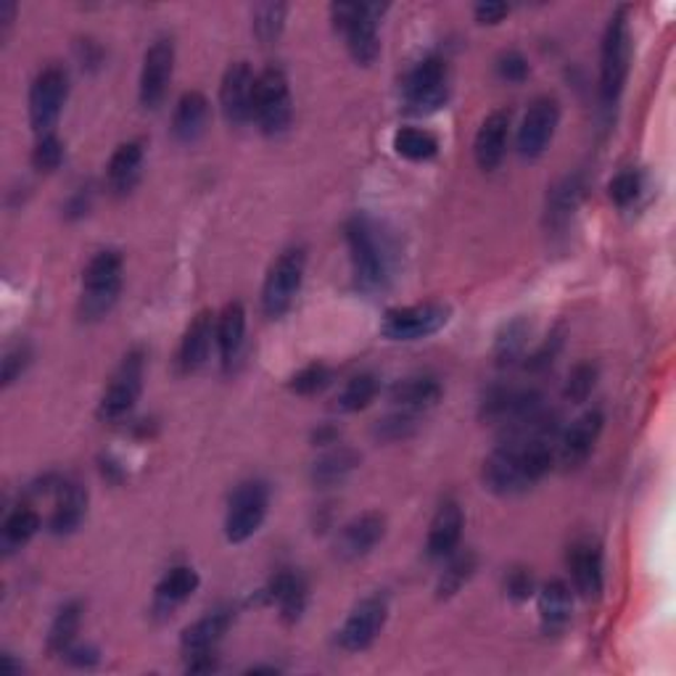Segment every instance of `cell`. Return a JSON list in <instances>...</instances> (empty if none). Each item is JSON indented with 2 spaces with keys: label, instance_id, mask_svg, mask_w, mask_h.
<instances>
[{
  "label": "cell",
  "instance_id": "cell-1",
  "mask_svg": "<svg viewBox=\"0 0 676 676\" xmlns=\"http://www.w3.org/2000/svg\"><path fill=\"white\" fill-rule=\"evenodd\" d=\"M553 436H511L484 460V486L500 497L524 494L539 484L553 468Z\"/></svg>",
  "mask_w": 676,
  "mask_h": 676
},
{
  "label": "cell",
  "instance_id": "cell-2",
  "mask_svg": "<svg viewBox=\"0 0 676 676\" xmlns=\"http://www.w3.org/2000/svg\"><path fill=\"white\" fill-rule=\"evenodd\" d=\"M344 233L357 289L367 291V294L386 289L389 278H392V249H389V241L379 222L367 218V214H354L346 222Z\"/></svg>",
  "mask_w": 676,
  "mask_h": 676
},
{
  "label": "cell",
  "instance_id": "cell-3",
  "mask_svg": "<svg viewBox=\"0 0 676 676\" xmlns=\"http://www.w3.org/2000/svg\"><path fill=\"white\" fill-rule=\"evenodd\" d=\"M386 6L379 3H336L331 6L333 27L344 34L350 56L360 67H371L381 56V17Z\"/></svg>",
  "mask_w": 676,
  "mask_h": 676
},
{
  "label": "cell",
  "instance_id": "cell-4",
  "mask_svg": "<svg viewBox=\"0 0 676 676\" xmlns=\"http://www.w3.org/2000/svg\"><path fill=\"white\" fill-rule=\"evenodd\" d=\"M632 61V30L629 9H618L611 17L603 34L601 48V99L605 107H613L622 99L626 77H629Z\"/></svg>",
  "mask_w": 676,
  "mask_h": 676
},
{
  "label": "cell",
  "instance_id": "cell-5",
  "mask_svg": "<svg viewBox=\"0 0 676 676\" xmlns=\"http://www.w3.org/2000/svg\"><path fill=\"white\" fill-rule=\"evenodd\" d=\"M122 270H124V260L120 251L114 249L99 251V254L88 262L85 273H82V299H80L82 317L99 320L103 315H109L111 306H114L117 299H120Z\"/></svg>",
  "mask_w": 676,
  "mask_h": 676
},
{
  "label": "cell",
  "instance_id": "cell-6",
  "mask_svg": "<svg viewBox=\"0 0 676 676\" xmlns=\"http://www.w3.org/2000/svg\"><path fill=\"white\" fill-rule=\"evenodd\" d=\"M404 109L415 117L434 114L450 101V67L442 56H428L413 72L404 77L402 85Z\"/></svg>",
  "mask_w": 676,
  "mask_h": 676
},
{
  "label": "cell",
  "instance_id": "cell-7",
  "mask_svg": "<svg viewBox=\"0 0 676 676\" xmlns=\"http://www.w3.org/2000/svg\"><path fill=\"white\" fill-rule=\"evenodd\" d=\"M306 270V251L302 246H291L278 254V260L270 264L268 278L262 285V310L268 317H283L296 302L299 289H302Z\"/></svg>",
  "mask_w": 676,
  "mask_h": 676
},
{
  "label": "cell",
  "instance_id": "cell-8",
  "mask_svg": "<svg viewBox=\"0 0 676 676\" xmlns=\"http://www.w3.org/2000/svg\"><path fill=\"white\" fill-rule=\"evenodd\" d=\"M291 117H294V107H291V90L285 72L278 67H268L256 74L251 120L260 124L264 135H281V132L289 130Z\"/></svg>",
  "mask_w": 676,
  "mask_h": 676
},
{
  "label": "cell",
  "instance_id": "cell-9",
  "mask_svg": "<svg viewBox=\"0 0 676 676\" xmlns=\"http://www.w3.org/2000/svg\"><path fill=\"white\" fill-rule=\"evenodd\" d=\"M270 511V490L260 478H249L230 494L225 515V539L241 545L260 532Z\"/></svg>",
  "mask_w": 676,
  "mask_h": 676
},
{
  "label": "cell",
  "instance_id": "cell-10",
  "mask_svg": "<svg viewBox=\"0 0 676 676\" xmlns=\"http://www.w3.org/2000/svg\"><path fill=\"white\" fill-rule=\"evenodd\" d=\"M145 379V354L141 350H132L124 354L114 375H111L107 392L99 402V417L103 423H117L128 417L143 394Z\"/></svg>",
  "mask_w": 676,
  "mask_h": 676
},
{
  "label": "cell",
  "instance_id": "cell-11",
  "mask_svg": "<svg viewBox=\"0 0 676 676\" xmlns=\"http://www.w3.org/2000/svg\"><path fill=\"white\" fill-rule=\"evenodd\" d=\"M69 95V74L64 67L40 69L30 85V124L34 135H51Z\"/></svg>",
  "mask_w": 676,
  "mask_h": 676
},
{
  "label": "cell",
  "instance_id": "cell-12",
  "mask_svg": "<svg viewBox=\"0 0 676 676\" xmlns=\"http://www.w3.org/2000/svg\"><path fill=\"white\" fill-rule=\"evenodd\" d=\"M452 310L442 302H426L415 306H396L383 315L381 333L389 341H421L434 336L450 323Z\"/></svg>",
  "mask_w": 676,
  "mask_h": 676
},
{
  "label": "cell",
  "instance_id": "cell-13",
  "mask_svg": "<svg viewBox=\"0 0 676 676\" xmlns=\"http://www.w3.org/2000/svg\"><path fill=\"white\" fill-rule=\"evenodd\" d=\"M386 618H389L386 597L371 595V597H365V601H360L352 608L350 616H346L344 626H341V632H339L341 647L350 653L367 650V647L379 639L383 626H386Z\"/></svg>",
  "mask_w": 676,
  "mask_h": 676
},
{
  "label": "cell",
  "instance_id": "cell-14",
  "mask_svg": "<svg viewBox=\"0 0 676 676\" xmlns=\"http://www.w3.org/2000/svg\"><path fill=\"white\" fill-rule=\"evenodd\" d=\"M172 72H175V43L170 38L153 40L143 56L141 88H138V99H141L143 109H157L164 101Z\"/></svg>",
  "mask_w": 676,
  "mask_h": 676
},
{
  "label": "cell",
  "instance_id": "cell-15",
  "mask_svg": "<svg viewBox=\"0 0 676 676\" xmlns=\"http://www.w3.org/2000/svg\"><path fill=\"white\" fill-rule=\"evenodd\" d=\"M557 124H561V103L553 95H539L528 107L518 128V153L524 159H539L553 143Z\"/></svg>",
  "mask_w": 676,
  "mask_h": 676
},
{
  "label": "cell",
  "instance_id": "cell-16",
  "mask_svg": "<svg viewBox=\"0 0 676 676\" xmlns=\"http://www.w3.org/2000/svg\"><path fill=\"white\" fill-rule=\"evenodd\" d=\"M254 82L256 74L249 67V61H233L222 74L220 85V109L228 124L241 128L251 120V107H254Z\"/></svg>",
  "mask_w": 676,
  "mask_h": 676
},
{
  "label": "cell",
  "instance_id": "cell-17",
  "mask_svg": "<svg viewBox=\"0 0 676 676\" xmlns=\"http://www.w3.org/2000/svg\"><path fill=\"white\" fill-rule=\"evenodd\" d=\"M568 571L574 576V587L584 601H597L605 587L603 547L595 539H576L568 549Z\"/></svg>",
  "mask_w": 676,
  "mask_h": 676
},
{
  "label": "cell",
  "instance_id": "cell-18",
  "mask_svg": "<svg viewBox=\"0 0 676 676\" xmlns=\"http://www.w3.org/2000/svg\"><path fill=\"white\" fill-rule=\"evenodd\" d=\"M603 423L605 417L601 410H589V413L576 417V421L563 431V436L557 438V460H561V465L578 468L582 463H587L597 438L603 434Z\"/></svg>",
  "mask_w": 676,
  "mask_h": 676
},
{
  "label": "cell",
  "instance_id": "cell-19",
  "mask_svg": "<svg viewBox=\"0 0 676 676\" xmlns=\"http://www.w3.org/2000/svg\"><path fill=\"white\" fill-rule=\"evenodd\" d=\"M383 536H386V518L381 513H362L341 528L336 553L344 561H360L381 545Z\"/></svg>",
  "mask_w": 676,
  "mask_h": 676
},
{
  "label": "cell",
  "instance_id": "cell-20",
  "mask_svg": "<svg viewBox=\"0 0 676 676\" xmlns=\"http://www.w3.org/2000/svg\"><path fill=\"white\" fill-rule=\"evenodd\" d=\"M507 138H511V111L497 109L481 122V128L476 132V141H473V157H476V164L484 172L497 170L505 159L507 151Z\"/></svg>",
  "mask_w": 676,
  "mask_h": 676
},
{
  "label": "cell",
  "instance_id": "cell-21",
  "mask_svg": "<svg viewBox=\"0 0 676 676\" xmlns=\"http://www.w3.org/2000/svg\"><path fill=\"white\" fill-rule=\"evenodd\" d=\"M463 528H465V513L460 507L457 500H444L438 505V511L431 521L428 528V539H426V553L434 561H444L455 553L460 539H463Z\"/></svg>",
  "mask_w": 676,
  "mask_h": 676
},
{
  "label": "cell",
  "instance_id": "cell-22",
  "mask_svg": "<svg viewBox=\"0 0 676 676\" xmlns=\"http://www.w3.org/2000/svg\"><path fill=\"white\" fill-rule=\"evenodd\" d=\"M88 513V490L74 478H61L56 486V505L48 528L56 536H67L80 528Z\"/></svg>",
  "mask_w": 676,
  "mask_h": 676
},
{
  "label": "cell",
  "instance_id": "cell-23",
  "mask_svg": "<svg viewBox=\"0 0 676 676\" xmlns=\"http://www.w3.org/2000/svg\"><path fill=\"white\" fill-rule=\"evenodd\" d=\"M214 325H218V317L212 312L204 310L199 312L196 317L191 320V325L185 327V336L180 341V352H178V367L180 373H196L199 367L206 365L209 352H212V341L214 339Z\"/></svg>",
  "mask_w": 676,
  "mask_h": 676
},
{
  "label": "cell",
  "instance_id": "cell-24",
  "mask_svg": "<svg viewBox=\"0 0 676 676\" xmlns=\"http://www.w3.org/2000/svg\"><path fill=\"white\" fill-rule=\"evenodd\" d=\"M235 611L233 608H214L206 616H201L199 622L185 626L183 637H180V647L185 655H199V653H214V647L222 637H225L230 626H233Z\"/></svg>",
  "mask_w": 676,
  "mask_h": 676
},
{
  "label": "cell",
  "instance_id": "cell-25",
  "mask_svg": "<svg viewBox=\"0 0 676 676\" xmlns=\"http://www.w3.org/2000/svg\"><path fill=\"white\" fill-rule=\"evenodd\" d=\"M264 601L275 603L285 624H296L306 608V582L302 574L285 568L273 576L270 587L264 589Z\"/></svg>",
  "mask_w": 676,
  "mask_h": 676
},
{
  "label": "cell",
  "instance_id": "cell-26",
  "mask_svg": "<svg viewBox=\"0 0 676 676\" xmlns=\"http://www.w3.org/2000/svg\"><path fill=\"white\" fill-rule=\"evenodd\" d=\"M209 124V101L199 90H188L180 95L175 114H172V135L180 143H196L206 132Z\"/></svg>",
  "mask_w": 676,
  "mask_h": 676
},
{
  "label": "cell",
  "instance_id": "cell-27",
  "mask_svg": "<svg viewBox=\"0 0 676 676\" xmlns=\"http://www.w3.org/2000/svg\"><path fill=\"white\" fill-rule=\"evenodd\" d=\"M243 336H246V310H243L241 302H230L220 312L218 325H214V339H218L220 360L225 371H230L233 362L239 360Z\"/></svg>",
  "mask_w": 676,
  "mask_h": 676
},
{
  "label": "cell",
  "instance_id": "cell-28",
  "mask_svg": "<svg viewBox=\"0 0 676 676\" xmlns=\"http://www.w3.org/2000/svg\"><path fill=\"white\" fill-rule=\"evenodd\" d=\"M444 389L438 379L434 375H410V379L396 381L392 386V402L400 410H407V413H421V410H428L438 404L442 400Z\"/></svg>",
  "mask_w": 676,
  "mask_h": 676
},
{
  "label": "cell",
  "instance_id": "cell-29",
  "mask_svg": "<svg viewBox=\"0 0 676 676\" xmlns=\"http://www.w3.org/2000/svg\"><path fill=\"white\" fill-rule=\"evenodd\" d=\"M571 613H574V595L566 582L555 578L539 589V622L545 634H561L566 629Z\"/></svg>",
  "mask_w": 676,
  "mask_h": 676
},
{
  "label": "cell",
  "instance_id": "cell-30",
  "mask_svg": "<svg viewBox=\"0 0 676 676\" xmlns=\"http://www.w3.org/2000/svg\"><path fill=\"white\" fill-rule=\"evenodd\" d=\"M141 170H143V145L138 141L117 145V151L111 153L107 167L109 188L117 193V196H124V193H130L132 188L138 185Z\"/></svg>",
  "mask_w": 676,
  "mask_h": 676
},
{
  "label": "cell",
  "instance_id": "cell-31",
  "mask_svg": "<svg viewBox=\"0 0 676 676\" xmlns=\"http://www.w3.org/2000/svg\"><path fill=\"white\" fill-rule=\"evenodd\" d=\"M360 455L350 447H333L325 450L310 468L312 484L320 486V490H327V486H339L344 484L346 478L357 471Z\"/></svg>",
  "mask_w": 676,
  "mask_h": 676
},
{
  "label": "cell",
  "instance_id": "cell-32",
  "mask_svg": "<svg viewBox=\"0 0 676 676\" xmlns=\"http://www.w3.org/2000/svg\"><path fill=\"white\" fill-rule=\"evenodd\" d=\"M201 578L196 571L191 566H175L170 568L162 576V582L157 584V592H153V601H157V608L170 613L175 611L180 603H185L188 597L196 595Z\"/></svg>",
  "mask_w": 676,
  "mask_h": 676
},
{
  "label": "cell",
  "instance_id": "cell-33",
  "mask_svg": "<svg viewBox=\"0 0 676 676\" xmlns=\"http://www.w3.org/2000/svg\"><path fill=\"white\" fill-rule=\"evenodd\" d=\"M40 532V515L32 507L19 505L17 511L9 513L3 524V534H0V547L3 555H13L17 549L30 545V539Z\"/></svg>",
  "mask_w": 676,
  "mask_h": 676
},
{
  "label": "cell",
  "instance_id": "cell-34",
  "mask_svg": "<svg viewBox=\"0 0 676 676\" xmlns=\"http://www.w3.org/2000/svg\"><path fill=\"white\" fill-rule=\"evenodd\" d=\"M80 624H82L80 603H67L64 608H59V613H56V618L51 622V629H48V653L64 655L69 647L74 645Z\"/></svg>",
  "mask_w": 676,
  "mask_h": 676
},
{
  "label": "cell",
  "instance_id": "cell-35",
  "mask_svg": "<svg viewBox=\"0 0 676 676\" xmlns=\"http://www.w3.org/2000/svg\"><path fill=\"white\" fill-rule=\"evenodd\" d=\"M379 392H381V383L373 373L354 375V379L346 381V386L339 392L336 410L339 413H360V410L371 407Z\"/></svg>",
  "mask_w": 676,
  "mask_h": 676
},
{
  "label": "cell",
  "instance_id": "cell-36",
  "mask_svg": "<svg viewBox=\"0 0 676 676\" xmlns=\"http://www.w3.org/2000/svg\"><path fill=\"white\" fill-rule=\"evenodd\" d=\"M394 149L407 162H431L438 153V141L428 130L402 128L394 135Z\"/></svg>",
  "mask_w": 676,
  "mask_h": 676
},
{
  "label": "cell",
  "instance_id": "cell-37",
  "mask_svg": "<svg viewBox=\"0 0 676 676\" xmlns=\"http://www.w3.org/2000/svg\"><path fill=\"white\" fill-rule=\"evenodd\" d=\"M285 13H289V6L285 3L256 6L254 13H251V30H254L256 40H260L262 46H273L275 40L281 38L285 27Z\"/></svg>",
  "mask_w": 676,
  "mask_h": 676
},
{
  "label": "cell",
  "instance_id": "cell-38",
  "mask_svg": "<svg viewBox=\"0 0 676 676\" xmlns=\"http://www.w3.org/2000/svg\"><path fill=\"white\" fill-rule=\"evenodd\" d=\"M473 571H476V555H473L471 549L460 555L452 553L447 568H444V574L438 576V587H436L438 597L457 595V592L463 589V584L473 576Z\"/></svg>",
  "mask_w": 676,
  "mask_h": 676
},
{
  "label": "cell",
  "instance_id": "cell-39",
  "mask_svg": "<svg viewBox=\"0 0 676 676\" xmlns=\"http://www.w3.org/2000/svg\"><path fill=\"white\" fill-rule=\"evenodd\" d=\"M333 381V371L323 362H312V365H306L299 371L294 379L289 381V389L299 396H315L320 392H325L327 386H331Z\"/></svg>",
  "mask_w": 676,
  "mask_h": 676
},
{
  "label": "cell",
  "instance_id": "cell-40",
  "mask_svg": "<svg viewBox=\"0 0 676 676\" xmlns=\"http://www.w3.org/2000/svg\"><path fill=\"white\" fill-rule=\"evenodd\" d=\"M526 336H528V327L524 320H515V323H511L505 327V331L500 333L497 339V357L502 365H511V362H515L524 354L526 350Z\"/></svg>",
  "mask_w": 676,
  "mask_h": 676
},
{
  "label": "cell",
  "instance_id": "cell-41",
  "mask_svg": "<svg viewBox=\"0 0 676 676\" xmlns=\"http://www.w3.org/2000/svg\"><path fill=\"white\" fill-rule=\"evenodd\" d=\"M64 162V143L56 138V132L51 135H40L38 143L32 149V167L38 172H56Z\"/></svg>",
  "mask_w": 676,
  "mask_h": 676
},
{
  "label": "cell",
  "instance_id": "cell-42",
  "mask_svg": "<svg viewBox=\"0 0 676 676\" xmlns=\"http://www.w3.org/2000/svg\"><path fill=\"white\" fill-rule=\"evenodd\" d=\"M417 426V413H407V410H400V413L386 415L383 421L375 423V436L381 442H400V438H407L413 434Z\"/></svg>",
  "mask_w": 676,
  "mask_h": 676
},
{
  "label": "cell",
  "instance_id": "cell-43",
  "mask_svg": "<svg viewBox=\"0 0 676 676\" xmlns=\"http://www.w3.org/2000/svg\"><path fill=\"white\" fill-rule=\"evenodd\" d=\"M584 185L578 178H566L561 185L555 188L553 196H549V212H553V218H568L571 212L578 206V201H582Z\"/></svg>",
  "mask_w": 676,
  "mask_h": 676
},
{
  "label": "cell",
  "instance_id": "cell-44",
  "mask_svg": "<svg viewBox=\"0 0 676 676\" xmlns=\"http://www.w3.org/2000/svg\"><path fill=\"white\" fill-rule=\"evenodd\" d=\"M643 191V175L637 170H624L608 183V196L616 206H629Z\"/></svg>",
  "mask_w": 676,
  "mask_h": 676
},
{
  "label": "cell",
  "instance_id": "cell-45",
  "mask_svg": "<svg viewBox=\"0 0 676 676\" xmlns=\"http://www.w3.org/2000/svg\"><path fill=\"white\" fill-rule=\"evenodd\" d=\"M595 383H597V367L592 365V362H578L574 371L568 373L566 396L571 402H587Z\"/></svg>",
  "mask_w": 676,
  "mask_h": 676
},
{
  "label": "cell",
  "instance_id": "cell-46",
  "mask_svg": "<svg viewBox=\"0 0 676 676\" xmlns=\"http://www.w3.org/2000/svg\"><path fill=\"white\" fill-rule=\"evenodd\" d=\"M528 72H532V67H528L526 56L518 51H505L497 59V74L500 80L513 82V85H521V82L526 80Z\"/></svg>",
  "mask_w": 676,
  "mask_h": 676
},
{
  "label": "cell",
  "instance_id": "cell-47",
  "mask_svg": "<svg viewBox=\"0 0 676 676\" xmlns=\"http://www.w3.org/2000/svg\"><path fill=\"white\" fill-rule=\"evenodd\" d=\"M30 360H32L30 346H27V344L11 346V350L6 352V357H3V386H11V383L27 371Z\"/></svg>",
  "mask_w": 676,
  "mask_h": 676
},
{
  "label": "cell",
  "instance_id": "cell-48",
  "mask_svg": "<svg viewBox=\"0 0 676 676\" xmlns=\"http://www.w3.org/2000/svg\"><path fill=\"white\" fill-rule=\"evenodd\" d=\"M505 589H507V597H513V601H518V603L528 601V597L534 595V576H532V571L513 568L511 574H507Z\"/></svg>",
  "mask_w": 676,
  "mask_h": 676
},
{
  "label": "cell",
  "instance_id": "cell-49",
  "mask_svg": "<svg viewBox=\"0 0 676 676\" xmlns=\"http://www.w3.org/2000/svg\"><path fill=\"white\" fill-rule=\"evenodd\" d=\"M473 13H476L478 24H500L502 19L511 13V6H505V3H478L476 9H473Z\"/></svg>",
  "mask_w": 676,
  "mask_h": 676
},
{
  "label": "cell",
  "instance_id": "cell-50",
  "mask_svg": "<svg viewBox=\"0 0 676 676\" xmlns=\"http://www.w3.org/2000/svg\"><path fill=\"white\" fill-rule=\"evenodd\" d=\"M64 658H67L72 666H80V668L85 666V668H90V666L99 664V650H95V647H90V645L69 647V650L64 653Z\"/></svg>",
  "mask_w": 676,
  "mask_h": 676
},
{
  "label": "cell",
  "instance_id": "cell-51",
  "mask_svg": "<svg viewBox=\"0 0 676 676\" xmlns=\"http://www.w3.org/2000/svg\"><path fill=\"white\" fill-rule=\"evenodd\" d=\"M88 209H90V193H85V188H80V191L72 196V201L67 204V214L69 218H82Z\"/></svg>",
  "mask_w": 676,
  "mask_h": 676
},
{
  "label": "cell",
  "instance_id": "cell-52",
  "mask_svg": "<svg viewBox=\"0 0 676 676\" xmlns=\"http://www.w3.org/2000/svg\"><path fill=\"white\" fill-rule=\"evenodd\" d=\"M312 442H315V447H331V444H339V428L320 426L315 434H312Z\"/></svg>",
  "mask_w": 676,
  "mask_h": 676
},
{
  "label": "cell",
  "instance_id": "cell-53",
  "mask_svg": "<svg viewBox=\"0 0 676 676\" xmlns=\"http://www.w3.org/2000/svg\"><path fill=\"white\" fill-rule=\"evenodd\" d=\"M249 674H278L275 666H254L249 668Z\"/></svg>",
  "mask_w": 676,
  "mask_h": 676
}]
</instances>
